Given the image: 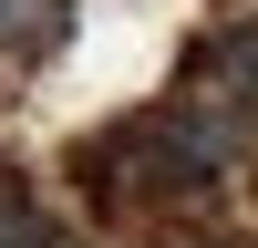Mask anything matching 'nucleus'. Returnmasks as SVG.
<instances>
[{"instance_id": "nucleus-2", "label": "nucleus", "mask_w": 258, "mask_h": 248, "mask_svg": "<svg viewBox=\"0 0 258 248\" xmlns=\"http://www.w3.org/2000/svg\"><path fill=\"white\" fill-rule=\"evenodd\" d=\"M0 248H52V227H41L31 186H21V165L0 155Z\"/></svg>"}, {"instance_id": "nucleus-1", "label": "nucleus", "mask_w": 258, "mask_h": 248, "mask_svg": "<svg viewBox=\"0 0 258 248\" xmlns=\"http://www.w3.org/2000/svg\"><path fill=\"white\" fill-rule=\"evenodd\" d=\"M73 41V0H0V62H41Z\"/></svg>"}, {"instance_id": "nucleus-4", "label": "nucleus", "mask_w": 258, "mask_h": 248, "mask_svg": "<svg viewBox=\"0 0 258 248\" xmlns=\"http://www.w3.org/2000/svg\"><path fill=\"white\" fill-rule=\"evenodd\" d=\"M52 248H83V238H52Z\"/></svg>"}, {"instance_id": "nucleus-3", "label": "nucleus", "mask_w": 258, "mask_h": 248, "mask_svg": "<svg viewBox=\"0 0 258 248\" xmlns=\"http://www.w3.org/2000/svg\"><path fill=\"white\" fill-rule=\"evenodd\" d=\"M217 62L238 73V93H258V31H227V41H217Z\"/></svg>"}]
</instances>
